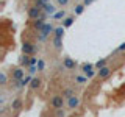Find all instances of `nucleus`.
Masks as SVG:
<instances>
[{"label": "nucleus", "instance_id": "9d476101", "mask_svg": "<svg viewBox=\"0 0 125 117\" xmlns=\"http://www.w3.org/2000/svg\"><path fill=\"white\" fill-rule=\"evenodd\" d=\"M109 73H111V67H108V66H105V67L99 69V72H97V75H99L100 78H106V77H109Z\"/></svg>", "mask_w": 125, "mask_h": 117}, {"label": "nucleus", "instance_id": "9b49d317", "mask_svg": "<svg viewBox=\"0 0 125 117\" xmlns=\"http://www.w3.org/2000/svg\"><path fill=\"white\" fill-rule=\"evenodd\" d=\"M42 10H44L45 14H52V16L56 13V8H55V5H52V3H45V5L42 6Z\"/></svg>", "mask_w": 125, "mask_h": 117}, {"label": "nucleus", "instance_id": "1a4fd4ad", "mask_svg": "<svg viewBox=\"0 0 125 117\" xmlns=\"http://www.w3.org/2000/svg\"><path fill=\"white\" fill-rule=\"evenodd\" d=\"M23 77H25V70H23L22 67H17V69H14V72H13V78H14L16 81L22 80Z\"/></svg>", "mask_w": 125, "mask_h": 117}, {"label": "nucleus", "instance_id": "a211bd4d", "mask_svg": "<svg viewBox=\"0 0 125 117\" xmlns=\"http://www.w3.org/2000/svg\"><path fill=\"white\" fill-rule=\"evenodd\" d=\"M30 62H31L30 55H23V56L21 58V64H22V66H30Z\"/></svg>", "mask_w": 125, "mask_h": 117}, {"label": "nucleus", "instance_id": "aec40b11", "mask_svg": "<svg viewBox=\"0 0 125 117\" xmlns=\"http://www.w3.org/2000/svg\"><path fill=\"white\" fill-rule=\"evenodd\" d=\"M73 95H75V94H73V91H72V89H70V88H67V89H64V92H62V97H64V98H70V97H73Z\"/></svg>", "mask_w": 125, "mask_h": 117}, {"label": "nucleus", "instance_id": "6ab92c4d", "mask_svg": "<svg viewBox=\"0 0 125 117\" xmlns=\"http://www.w3.org/2000/svg\"><path fill=\"white\" fill-rule=\"evenodd\" d=\"M73 20H75V17H73V16H69V17H66V19H64V27H66V28L72 27Z\"/></svg>", "mask_w": 125, "mask_h": 117}, {"label": "nucleus", "instance_id": "39448f33", "mask_svg": "<svg viewBox=\"0 0 125 117\" xmlns=\"http://www.w3.org/2000/svg\"><path fill=\"white\" fill-rule=\"evenodd\" d=\"M22 53L23 55H34L36 53V45L31 44V42H23L22 44Z\"/></svg>", "mask_w": 125, "mask_h": 117}, {"label": "nucleus", "instance_id": "2eb2a0df", "mask_svg": "<svg viewBox=\"0 0 125 117\" xmlns=\"http://www.w3.org/2000/svg\"><path fill=\"white\" fill-rule=\"evenodd\" d=\"M61 19H66V11L64 10H60L53 14V20H61Z\"/></svg>", "mask_w": 125, "mask_h": 117}, {"label": "nucleus", "instance_id": "423d86ee", "mask_svg": "<svg viewBox=\"0 0 125 117\" xmlns=\"http://www.w3.org/2000/svg\"><path fill=\"white\" fill-rule=\"evenodd\" d=\"M78 105H80V98H78L77 95L70 97V98L67 100V106H69V109H75V108H78Z\"/></svg>", "mask_w": 125, "mask_h": 117}, {"label": "nucleus", "instance_id": "412c9836", "mask_svg": "<svg viewBox=\"0 0 125 117\" xmlns=\"http://www.w3.org/2000/svg\"><path fill=\"white\" fill-rule=\"evenodd\" d=\"M105 66H106V59H99L95 62V69L99 70V69H102V67H105Z\"/></svg>", "mask_w": 125, "mask_h": 117}, {"label": "nucleus", "instance_id": "7ed1b4c3", "mask_svg": "<svg viewBox=\"0 0 125 117\" xmlns=\"http://www.w3.org/2000/svg\"><path fill=\"white\" fill-rule=\"evenodd\" d=\"M94 67H95V66H92V64H89V62H88V64H83V66H81V70H83V73L88 78H94V77L97 75V72L94 70Z\"/></svg>", "mask_w": 125, "mask_h": 117}, {"label": "nucleus", "instance_id": "cd10ccee", "mask_svg": "<svg viewBox=\"0 0 125 117\" xmlns=\"http://www.w3.org/2000/svg\"><path fill=\"white\" fill-rule=\"evenodd\" d=\"M47 2H49V0H38V2H36V5H38V6H44Z\"/></svg>", "mask_w": 125, "mask_h": 117}, {"label": "nucleus", "instance_id": "b1692460", "mask_svg": "<svg viewBox=\"0 0 125 117\" xmlns=\"http://www.w3.org/2000/svg\"><path fill=\"white\" fill-rule=\"evenodd\" d=\"M45 69V62H44V59H39L38 61V70H44Z\"/></svg>", "mask_w": 125, "mask_h": 117}, {"label": "nucleus", "instance_id": "393cba45", "mask_svg": "<svg viewBox=\"0 0 125 117\" xmlns=\"http://www.w3.org/2000/svg\"><path fill=\"white\" fill-rule=\"evenodd\" d=\"M0 84H6V75L5 73H0Z\"/></svg>", "mask_w": 125, "mask_h": 117}, {"label": "nucleus", "instance_id": "6e6552de", "mask_svg": "<svg viewBox=\"0 0 125 117\" xmlns=\"http://www.w3.org/2000/svg\"><path fill=\"white\" fill-rule=\"evenodd\" d=\"M31 80H33V77H31V75H27V77H23L22 80L16 81V86H17V88H23V86L30 84V83H31Z\"/></svg>", "mask_w": 125, "mask_h": 117}, {"label": "nucleus", "instance_id": "0eeeda50", "mask_svg": "<svg viewBox=\"0 0 125 117\" xmlns=\"http://www.w3.org/2000/svg\"><path fill=\"white\" fill-rule=\"evenodd\" d=\"M62 66H64L67 70H72V69H75L77 61H73L72 58H64V61H62Z\"/></svg>", "mask_w": 125, "mask_h": 117}, {"label": "nucleus", "instance_id": "a878e982", "mask_svg": "<svg viewBox=\"0 0 125 117\" xmlns=\"http://www.w3.org/2000/svg\"><path fill=\"white\" fill-rule=\"evenodd\" d=\"M56 3H58L60 6H66V5L69 3V0H56Z\"/></svg>", "mask_w": 125, "mask_h": 117}, {"label": "nucleus", "instance_id": "c756f323", "mask_svg": "<svg viewBox=\"0 0 125 117\" xmlns=\"http://www.w3.org/2000/svg\"><path fill=\"white\" fill-rule=\"evenodd\" d=\"M89 3H92V0H84V5H86V6H88Z\"/></svg>", "mask_w": 125, "mask_h": 117}, {"label": "nucleus", "instance_id": "bb28decb", "mask_svg": "<svg viewBox=\"0 0 125 117\" xmlns=\"http://www.w3.org/2000/svg\"><path fill=\"white\" fill-rule=\"evenodd\" d=\"M36 70H38V69H36V66H30V67H28V72H30V75H33V73L36 72Z\"/></svg>", "mask_w": 125, "mask_h": 117}, {"label": "nucleus", "instance_id": "4be33fe9", "mask_svg": "<svg viewBox=\"0 0 125 117\" xmlns=\"http://www.w3.org/2000/svg\"><path fill=\"white\" fill-rule=\"evenodd\" d=\"M83 11H84V5H77L75 6V14H83Z\"/></svg>", "mask_w": 125, "mask_h": 117}, {"label": "nucleus", "instance_id": "f3484780", "mask_svg": "<svg viewBox=\"0 0 125 117\" xmlns=\"http://www.w3.org/2000/svg\"><path fill=\"white\" fill-rule=\"evenodd\" d=\"M64 28H66L64 25H62V27H56L55 31H53V34H55V36H58V38H62V34H64Z\"/></svg>", "mask_w": 125, "mask_h": 117}, {"label": "nucleus", "instance_id": "20e7f679", "mask_svg": "<svg viewBox=\"0 0 125 117\" xmlns=\"http://www.w3.org/2000/svg\"><path fill=\"white\" fill-rule=\"evenodd\" d=\"M53 31H55V27L52 25V23H45L44 28L39 31V33H41V34H39V39H41V41H44V39L49 36L50 33H53Z\"/></svg>", "mask_w": 125, "mask_h": 117}, {"label": "nucleus", "instance_id": "c85d7f7f", "mask_svg": "<svg viewBox=\"0 0 125 117\" xmlns=\"http://www.w3.org/2000/svg\"><path fill=\"white\" fill-rule=\"evenodd\" d=\"M117 50H119V52H124V50H125V42H122V44L119 45V49H117Z\"/></svg>", "mask_w": 125, "mask_h": 117}, {"label": "nucleus", "instance_id": "dca6fc26", "mask_svg": "<svg viewBox=\"0 0 125 117\" xmlns=\"http://www.w3.org/2000/svg\"><path fill=\"white\" fill-rule=\"evenodd\" d=\"M53 47H55L56 50H60L61 47H62V38L55 36V38H53Z\"/></svg>", "mask_w": 125, "mask_h": 117}, {"label": "nucleus", "instance_id": "f257e3e1", "mask_svg": "<svg viewBox=\"0 0 125 117\" xmlns=\"http://www.w3.org/2000/svg\"><path fill=\"white\" fill-rule=\"evenodd\" d=\"M64 106V97L62 95H53L50 98V108L53 109H62Z\"/></svg>", "mask_w": 125, "mask_h": 117}, {"label": "nucleus", "instance_id": "5701e85b", "mask_svg": "<svg viewBox=\"0 0 125 117\" xmlns=\"http://www.w3.org/2000/svg\"><path fill=\"white\" fill-rule=\"evenodd\" d=\"M75 81H77V83H81V84H83V83H86V81H88V77H86V75H84V77H81V75H80V77H75Z\"/></svg>", "mask_w": 125, "mask_h": 117}, {"label": "nucleus", "instance_id": "f03ea898", "mask_svg": "<svg viewBox=\"0 0 125 117\" xmlns=\"http://www.w3.org/2000/svg\"><path fill=\"white\" fill-rule=\"evenodd\" d=\"M41 16H44V14H42V8L41 6L34 5V6H30L28 8V17L31 19V20H36V19L41 17Z\"/></svg>", "mask_w": 125, "mask_h": 117}, {"label": "nucleus", "instance_id": "f8f14e48", "mask_svg": "<svg viewBox=\"0 0 125 117\" xmlns=\"http://www.w3.org/2000/svg\"><path fill=\"white\" fill-rule=\"evenodd\" d=\"M44 25H45V19H44V16H41V17H38L36 20H34V28L39 30V31L44 28Z\"/></svg>", "mask_w": 125, "mask_h": 117}, {"label": "nucleus", "instance_id": "4468645a", "mask_svg": "<svg viewBox=\"0 0 125 117\" xmlns=\"http://www.w3.org/2000/svg\"><path fill=\"white\" fill-rule=\"evenodd\" d=\"M28 86H30L31 91H36L39 86H41V80H39V78H33V80H31V83H30Z\"/></svg>", "mask_w": 125, "mask_h": 117}, {"label": "nucleus", "instance_id": "ddd939ff", "mask_svg": "<svg viewBox=\"0 0 125 117\" xmlns=\"http://www.w3.org/2000/svg\"><path fill=\"white\" fill-rule=\"evenodd\" d=\"M23 106V101L21 98H14L13 101H11V108L14 109V111H19V109H22Z\"/></svg>", "mask_w": 125, "mask_h": 117}]
</instances>
